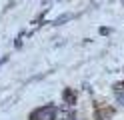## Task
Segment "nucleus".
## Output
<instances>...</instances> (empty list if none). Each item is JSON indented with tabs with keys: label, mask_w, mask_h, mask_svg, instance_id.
<instances>
[{
	"label": "nucleus",
	"mask_w": 124,
	"mask_h": 120,
	"mask_svg": "<svg viewBox=\"0 0 124 120\" xmlns=\"http://www.w3.org/2000/svg\"><path fill=\"white\" fill-rule=\"evenodd\" d=\"M30 120H56V106H44L30 114Z\"/></svg>",
	"instance_id": "1"
},
{
	"label": "nucleus",
	"mask_w": 124,
	"mask_h": 120,
	"mask_svg": "<svg viewBox=\"0 0 124 120\" xmlns=\"http://www.w3.org/2000/svg\"><path fill=\"white\" fill-rule=\"evenodd\" d=\"M118 102H120L122 106H124V92H122V94H118Z\"/></svg>",
	"instance_id": "2"
}]
</instances>
